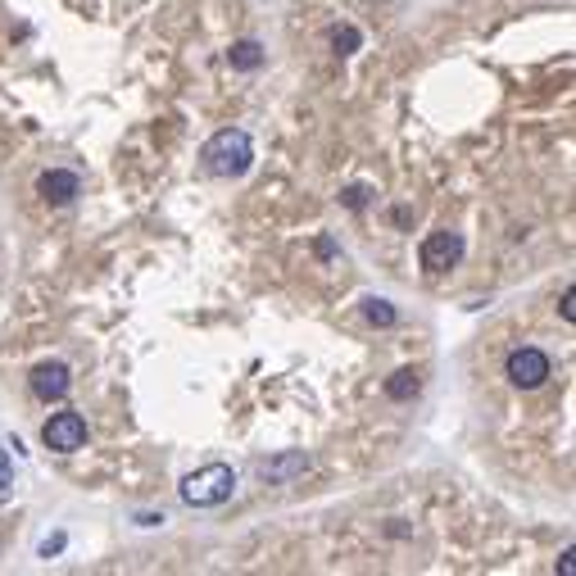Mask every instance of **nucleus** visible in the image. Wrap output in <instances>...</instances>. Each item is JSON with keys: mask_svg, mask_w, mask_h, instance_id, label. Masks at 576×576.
Wrapping results in <instances>:
<instances>
[{"mask_svg": "<svg viewBox=\"0 0 576 576\" xmlns=\"http://www.w3.org/2000/svg\"><path fill=\"white\" fill-rule=\"evenodd\" d=\"M418 391H422V381L413 368H400L391 381H386V395H391V400H413Z\"/></svg>", "mask_w": 576, "mask_h": 576, "instance_id": "nucleus-9", "label": "nucleus"}, {"mask_svg": "<svg viewBox=\"0 0 576 576\" xmlns=\"http://www.w3.org/2000/svg\"><path fill=\"white\" fill-rule=\"evenodd\" d=\"M359 41H363V37H359V28H350V23L332 32V46L341 50V55H354V50H359Z\"/></svg>", "mask_w": 576, "mask_h": 576, "instance_id": "nucleus-12", "label": "nucleus"}, {"mask_svg": "<svg viewBox=\"0 0 576 576\" xmlns=\"http://www.w3.org/2000/svg\"><path fill=\"white\" fill-rule=\"evenodd\" d=\"M463 250H468V245H463L459 232H431L418 250L422 273H445V268H454L463 259Z\"/></svg>", "mask_w": 576, "mask_h": 576, "instance_id": "nucleus-5", "label": "nucleus"}, {"mask_svg": "<svg viewBox=\"0 0 576 576\" xmlns=\"http://www.w3.org/2000/svg\"><path fill=\"white\" fill-rule=\"evenodd\" d=\"M200 159H205V168L214 177H241L245 168H250V159H254V146H250V137H245L241 127H223V132L200 150Z\"/></svg>", "mask_w": 576, "mask_h": 576, "instance_id": "nucleus-2", "label": "nucleus"}, {"mask_svg": "<svg viewBox=\"0 0 576 576\" xmlns=\"http://www.w3.org/2000/svg\"><path fill=\"white\" fill-rule=\"evenodd\" d=\"M41 445H46V450H55V454H78L82 445H87V418H82V413H73V409L50 413L46 427H41Z\"/></svg>", "mask_w": 576, "mask_h": 576, "instance_id": "nucleus-3", "label": "nucleus"}, {"mask_svg": "<svg viewBox=\"0 0 576 576\" xmlns=\"http://www.w3.org/2000/svg\"><path fill=\"white\" fill-rule=\"evenodd\" d=\"M78 191H82V182L69 168H50V173L37 177V196L46 200V205H69V200H78Z\"/></svg>", "mask_w": 576, "mask_h": 576, "instance_id": "nucleus-8", "label": "nucleus"}, {"mask_svg": "<svg viewBox=\"0 0 576 576\" xmlns=\"http://www.w3.org/2000/svg\"><path fill=\"white\" fill-rule=\"evenodd\" d=\"M341 200H345L350 209H363V205H368V186H345Z\"/></svg>", "mask_w": 576, "mask_h": 576, "instance_id": "nucleus-13", "label": "nucleus"}, {"mask_svg": "<svg viewBox=\"0 0 576 576\" xmlns=\"http://www.w3.org/2000/svg\"><path fill=\"white\" fill-rule=\"evenodd\" d=\"M508 381L518 386V391H536V386H545L549 381V354L536 350V345H522V350L508 354Z\"/></svg>", "mask_w": 576, "mask_h": 576, "instance_id": "nucleus-4", "label": "nucleus"}, {"mask_svg": "<svg viewBox=\"0 0 576 576\" xmlns=\"http://www.w3.org/2000/svg\"><path fill=\"white\" fill-rule=\"evenodd\" d=\"M28 381H32V395L50 404V400H64V395H69L73 372H69V363H37Z\"/></svg>", "mask_w": 576, "mask_h": 576, "instance_id": "nucleus-7", "label": "nucleus"}, {"mask_svg": "<svg viewBox=\"0 0 576 576\" xmlns=\"http://www.w3.org/2000/svg\"><path fill=\"white\" fill-rule=\"evenodd\" d=\"M318 254H323V259H332V254H336V245H332V236H323V241H318Z\"/></svg>", "mask_w": 576, "mask_h": 576, "instance_id": "nucleus-17", "label": "nucleus"}, {"mask_svg": "<svg viewBox=\"0 0 576 576\" xmlns=\"http://www.w3.org/2000/svg\"><path fill=\"white\" fill-rule=\"evenodd\" d=\"M232 490H236V472L227 463H209V468H196L191 477H182L177 495L191 508H218L223 499H232Z\"/></svg>", "mask_w": 576, "mask_h": 576, "instance_id": "nucleus-1", "label": "nucleus"}, {"mask_svg": "<svg viewBox=\"0 0 576 576\" xmlns=\"http://www.w3.org/2000/svg\"><path fill=\"white\" fill-rule=\"evenodd\" d=\"M572 300H576V295H572V286H567V291H563V323H576V309H572Z\"/></svg>", "mask_w": 576, "mask_h": 576, "instance_id": "nucleus-16", "label": "nucleus"}, {"mask_svg": "<svg viewBox=\"0 0 576 576\" xmlns=\"http://www.w3.org/2000/svg\"><path fill=\"white\" fill-rule=\"evenodd\" d=\"M10 486H14V477H10V454L0 450V495H5Z\"/></svg>", "mask_w": 576, "mask_h": 576, "instance_id": "nucleus-15", "label": "nucleus"}, {"mask_svg": "<svg viewBox=\"0 0 576 576\" xmlns=\"http://www.w3.org/2000/svg\"><path fill=\"white\" fill-rule=\"evenodd\" d=\"M69 545V536H64V531H55V536H46L41 540V558H50V554H59V549Z\"/></svg>", "mask_w": 576, "mask_h": 576, "instance_id": "nucleus-14", "label": "nucleus"}, {"mask_svg": "<svg viewBox=\"0 0 576 576\" xmlns=\"http://www.w3.org/2000/svg\"><path fill=\"white\" fill-rule=\"evenodd\" d=\"M227 59H232V69H259L264 64V50H259V41H236L232 50H227Z\"/></svg>", "mask_w": 576, "mask_h": 576, "instance_id": "nucleus-10", "label": "nucleus"}, {"mask_svg": "<svg viewBox=\"0 0 576 576\" xmlns=\"http://www.w3.org/2000/svg\"><path fill=\"white\" fill-rule=\"evenodd\" d=\"M363 318H368L372 327H395V318H400V313H395L391 300H377V295H372V300H363Z\"/></svg>", "mask_w": 576, "mask_h": 576, "instance_id": "nucleus-11", "label": "nucleus"}, {"mask_svg": "<svg viewBox=\"0 0 576 576\" xmlns=\"http://www.w3.org/2000/svg\"><path fill=\"white\" fill-rule=\"evenodd\" d=\"M254 472H259V481H268V486H286V481H295V477L309 472V454L286 450V454H277V459H259Z\"/></svg>", "mask_w": 576, "mask_h": 576, "instance_id": "nucleus-6", "label": "nucleus"}]
</instances>
